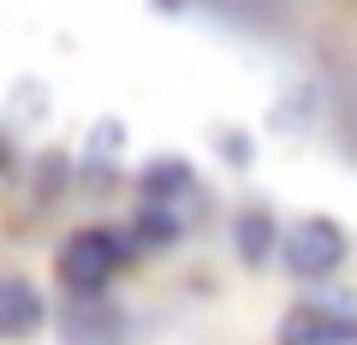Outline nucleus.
Instances as JSON below:
<instances>
[{
  "label": "nucleus",
  "mask_w": 357,
  "mask_h": 345,
  "mask_svg": "<svg viewBox=\"0 0 357 345\" xmlns=\"http://www.w3.org/2000/svg\"><path fill=\"white\" fill-rule=\"evenodd\" d=\"M345 250H351V238H345V227L333 215H304L286 227L280 238V262L292 280H333V274L345 268Z\"/></svg>",
  "instance_id": "obj_1"
},
{
  "label": "nucleus",
  "mask_w": 357,
  "mask_h": 345,
  "mask_svg": "<svg viewBox=\"0 0 357 345\" xmlns=\"http://www.w3.org/2000/svg\"><path fill=\"white\" fill-rule=\"evenodd\" d=\"M197 179H191V167L173 161V155H161V161H149V173H143V203L155 208H178V197H191Z\"/></svg>",
  "instance_id": "obj_5"
},
{
  "label": "nucleus",
  "mask_w": 357,
  "mask_h": 345,
  "mask_svg": "<svg viewBox=\"0 0 357 345\" xmlns=\"http://www.w3.org/2000/svg\"><path fill=\"white\" fill-rule=\"evenodd\" d=\"M220 149H227L232 161H250V143H244V137H220Z\"/></svg>",
  "instance_id": "obj_7"
},
{
  "label": "nucleus",
  "mask_w": 357,
  "mask_h": 345,
  "mask_svg": "<svg viewBox=\"0 0 357 345\" xmlns=\"http://www.w3.org/2000/svg\"><path fill=\"white\" fill-rule=\"evenodd\" d=\"M333 339H340V328L321 309H292L280 328V345H333Z\"/></svg>",
  "instance_id": "obj_6"
},
{
  "label": "nucleus",
  "mask_w": 357,
  "mask_h": 345,
  "mask_svg": "<svg viewBox=\"0 0 357 345\" xmlns=\"http://www.w3.org/2000/svg\"><path fill=\"white\" fill-rule=\"evenodd\" d=\"M280 238H286V232L274 227L268 208H238V220H232V244H238V256L250 262V268H262L268 256H280Z\"/></svg>",
  "instance_id": "obj_4"
},
{
  "label": "nucleus",
  "mask_w": 357,
  "mask_h": 345,
  "mask_svg": "<svg viewBox=\"0 0 357 345\" xmlns=\"http://www.w3.org/2000/svg\"><path fill=\"white\" fill-rule=\"evenodd\" d=\"M42 321H48V298H42L24 274H6V286H0V333L13 345H24Z\"/></svg>",
  "instance_id": "obj_3"
},
{
  "label": "nucleus",
  "mask_w": 357,
  "mask_h": 345,
  "mask_svg": "<svg viewBox=\"0 0 357 345\" xmlns=\"http://www.w3.org/2000/svg\"><path fill=\"white\" fill-rule=\"evenodd\" d=\"M114 268H119V238L102 232V227H84V232H72V238L60 244V280L72 286V292H84V298Z\"/></svg>",
  "instance_id": "obj_2"
}]
</instances>
